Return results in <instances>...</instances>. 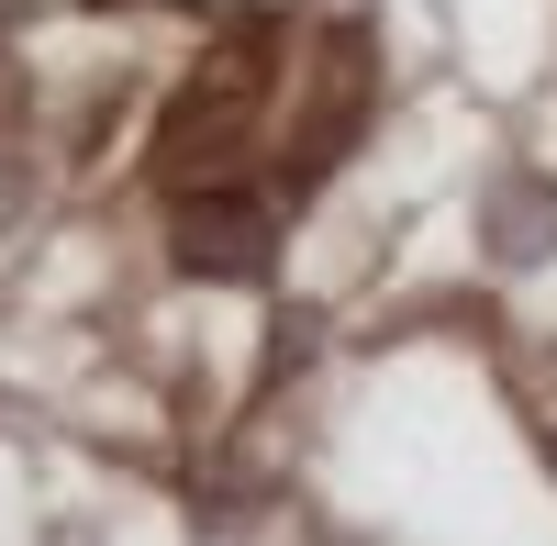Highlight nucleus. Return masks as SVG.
Masks as SVG:
<instances>
[{"mask_svg": "<svg viewBox=\"0 0 557 546\" xmlns=\"http://www.w3.org/2000/svg\"><path fill=\"white\" fill-rule=\"evenodd\" d=\"M168 246L190 280H268V246H278V223L257 201H190L168 223Z\"/></svg>", "mask_w": 557, "mask_h": 546, "instance_id": "1", "label": "nucleus"}, {"mask_svg": "<svg viewBox=\"0 0 557 546\" xmlns=\"http://www.w3.org/2000/svg\"><path fill=\"white\" fill-rule=\"evenodd\" d=\"M480 235L513 257V268H535V257H557V190L535 167H502L491 190H480Z\"/></svg>", "mask_w": 557, "mask_h": 546, "instance_id": "2", "label": "nucleus"}]
</instances>
